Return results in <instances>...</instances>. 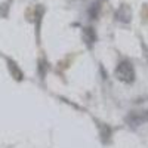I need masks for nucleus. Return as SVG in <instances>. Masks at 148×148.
I'll return each mask as SVG.
<instances>
[{
  "label": "nucleus",
  "instance_id": "nucleus-1",
  "mask_svg": "<svg viewBox=\"0 0 148 148\" xmlns=\"http://www.w3.org/2000/svg\"><path fill=\"white\" fill-rule=\"evenodd\" d=\"M116 76H117V79H120L125 83H132L133 82L135 71H133V67H132V64L129 62V61H123V62L117 67Z\"/></svg>",
  "mask_w": 148,
  "mask_h": 148
},
{
  "label": "nucleus",
  "instance_id": "nucleus-2",
  "mask_svg": "<svg viewBox=\"0 0 148 148\" xmlns=\"http://www.w3.org/2000/svg\"><path fill=\"white\" fill-rule=\"evenodd\" d=\"M116 18L121 22H129L130 18H132V10L127 5H123L117 12H116Z\"/></svg>",
  "mask_w": 148,
  "mask_h": 148
},
{
  "label": "nucleus",
  "instance_id": "nucleus-3",
  "mask_svg": "<svg viewBox=\"0 0 148 148\" xmlns=\"http://www.w3.org/2000/svg\"><path fill=\"white\" fill-rule=\"evenodd\" d=\"M83 37H84V40L88 42V45H90V43H93L96 40V34L92 31V28H86L83 31Z\"/></svg>",
  "mask_w": 148,
  "mask_h": 148
}]
</instances>
